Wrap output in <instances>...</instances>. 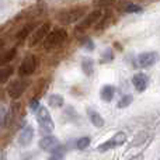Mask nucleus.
I'll return each instance as SVG.
<instances>
[{"label": "nucleus", "instance_id": "obj_20", "mask_svg": "<svg viewBox=\"0 0 160 160\" xmlns=\"http://www.w3.org/2000/svg\"><path fill=\"white\" fill-rule=\"evenodd\" d=\"M132 101H133V96H132V94H127V96H124L118 101L117 107H118V108H125V107H128V105H131V102H132Z\"/></svg>", "mask_w": 160, "mask_h": 160}, {"label": "nucleus", "instance_id": "obj_1", "mask_svg": "<svg viewBox=\"0 0 160 160\" xmlns=\"http://www.w3.org/2000/svg\"><path fill=\"white\" fill-rule=\"evenodd\" d=\"M66 39H68V32L63 28H58V30H53L48 34L45 41L42 42V47L47 51H52V49L62 47Z\"/></svg>", "mask_w": 160, "mask_h": 160}, {"label": "nucleus", "instance_id": "obj_26", "mask_svg": "<svg viewBox=\"0 0 160 160\" xmlns=\"http://www.w3.org/2000/svg\"><path fill=\"white\" fill-rule=\"evenodd\" d=\"M30 108L32 111H38L39 110V101H38V98H32L30 101Z\"/></svg>", "mask_w": 160, "mask_h": 160}, {"label": "nucleus", "instance_id": "obj_3", "mask_svg": "<svg viewBox=\"0 0 160 160\" xmlns=\"http://www.w3.org/2000/svg\"><path fill=\"white\" fill-rule=\"evenodd\" d=\"M37 121H38L39 129L44 135H51V132H53L55 124H53V119L51 117V112L48 111V108L39 107V110L37 111Z\"/></svg>", "mask_w": 160, "mask_h": 160}, {"label": "nucleus", "instance_id": "obj_10", "mask_svg": "<svg viewBox=\"0 0 160 160\" xmlns=\"http://www.w3.org/2000/svg\"><path fill=\"white\" fill-rule=\"evenodd\" d=\"M39 148L45 152H56V150L61 148V143H59V139L53 135H45L44 138L39 141Z\"/></svg>", "mask_w": 160, "mask_h": 160}, {"label": "nucleus", "instance_id": "obj_7", "mask_svg": "<svg viewBox=\"0 0 160 160\" xmlns=\"http://www.w3.org/2000/svg\"><path fill=\"white\" fill-rule=\"evenodd\" d=\"M101 17H102V11H101V10H94V11H91V13L87 14V16H86V18L79 24V27L76 28V31L82 32V31H86V30H88V28L94 27V25H96L97 22L101 20Z\"/></svg>", "mask_w": 160, "mask_h": 160}, {"label": "nucleus", "instance_id": "obj_30", "mask_svg": "<svg viewBox=\"0 0 160 160\" xmlns=\"http://www.w3.org/2000/svg\"><path fill=\"white\" fill-rule=\"evenodd\" d=\"M2 160H6V153H3L2 155Z\"/></svg>", "mask_w": 160, "mask_h": 160}, {"label": "nucleus", "instance_id": "obj_15", "mask_svg": "<svg viewBox=\"0 0 160 160\" xmlns=\"http://www.w3.org/2000/svg\"><path fill=\"white\" fill-rule=\"evenodd\" d=\"M82 70L86 76H91L94 73V61L91 58H83L82 59Z\"/></svg>", "mask_w": 160, "mask_h": 160}, {"label": "nucleus", "instance_id": "obj_17", "mask_svg": "<svg viewBox=\"0 0 160 160\" xmlns=\"http://www.w3.org/2000/svg\"><path fill=\"white\" fill-rule=\"evenodd\" d=\"M32 31H35L34 30V24H27V25H24V27L21 28V30L17 32V35H16V38L18 39V41H21V39H25L28 35H30Z\"/></svg>", "mask_w": 160, "mask_h": 160}, {"label": "nucleus", "instance_id": "obj_2", "mask_svg": "<svg viewBox=\"0 0 160 160\" xmlns=\"http://www.w3.org/2000/svg\"><path fill=\"white\" fill-rule=\"evenodd\" d=\"M84 14H86V7H72L61 11L58 14V21L62 25H70L75 24L76 21H79Z\"/></svg>", "mask_w": 160, "mask_h": 160}, {"label": "nucleus", "instance_id": "obj_19", "mask_svg": "<svg viewBox=\"0 0 160 160\" xmlns=\"http://www.w3.org/2000/svg\"><path fill=\"white\" fill-rule=\"evenodd\" d=\"M91 143V139L88 138V136H83V138L78 139V142H76V148H78L79 150H84L86 148H88Z\"/></svg>", "mask_w": 160, "mask_h": 160}, {"label": "nucleus", "instance_id": "obj_5", "mask_svg": "<svg viewBox=\"0 0 160 160\" xmlns=\"http://www.w3.org/2000/svg\"><path fill=\"white\" fill-rule=\"evenodd\" d=\"M159 59H160V55L158 52H155V51H150V52H142V53H139L138 58H136V66L146 69V68H150L155 63H158Z\"/></svg>", "mask_w": 160, "mask_h": 160}, {"label": "nucleus", "instance_id": "obj_23", "mask_svg": "<svg viewBox=\"0 0 160 160\" xmlns=\"http://www.w3.org/2000/svg\"><path fill=\"white\" fill-rule=\"evenodd\" d=\"M125 13H142V7L133 3H127V6H124Z\"/></svg>", "mask_w": 160, "mask_h": 160}, {"label": "nucleus", "instance_id": "obj_27", "mask_svg": "<svg viewBox=\"0 0 160 160\" xmlns=\"http://www.w3.org/2000/svg\"><path fill=\"white\" fill-rule=\"evenodd\" d=\"M83 47H84L86 51H93L94 49V42L91 41V39H86L84 44H83Z\"/></svg>", "mask_w": 160, "mask_h": 160}, {"label": "nucleus", "instance_id": "obj_6", "mask_svg": "<svg viewBox=\"0 0 160 160\" xmlns=\"http://www.w3.org/2000/svg\"><path fill=\"white\" fill-rule=\"evenodd\" d=\"M37 66H38V61H37V58L34 55H28L27 58H24V61L21 62V65H20V68H18L20 76L27 78V76L32 75V73L37 70Z\"/></svg>", "mask_w": 160, "mask_h": 160}, {"label": "nucleus", "instance_id": "obj_22", "mask_svg": "<svg viewBox=\"0 0 160 160\" xmlns=\"http://www.w3.org/2000/svg\"><path fill=\"white\" fill-rule=\"evenodd\" d=\"M16 53H17V51L14 49V48L8 49L7 52H6L4 55H3V58H2V63H3V65H6V63H8L10 61H13L14 56H16Z\"/></svg>", "mask_w": 160, "mask_h": 160}, {"label": "nucleus", "instance_id": "obj_16", "mask_svg": "<svg viewBox=\"0 0 160 160\" xmlns=\"http://www.w3.org/2000/svg\"><path fill=\"white\" fill-rule=\"evenodd\" d=\"M63 102H65V100L61 94H51L48 97V104L53 108H61L63 105Z\"/></svg>", "mask_w": 160, "mask_h": 160}, {"label": "nucleus", "instance_id": "obj_29", "mask_svg": "<svg viewBox=\"0 0 160 160\" xmlns=\"http://www.w3.org/2000/svg\"><path fill=\"white\" fill-rule=\"evenodd\" d=\"M129 160H142V156L139 155V156H135V158H132V159H129Z\"/></svg>", "mask_w": 160, "mask_h": 160}, {"label": "nucleus", "instance_id": "obj_9", "mask_svg": "<svg viewBox=\"0 0 160 160\" xmlns=\"http://www.w3.org/2000/svg\"><path fill=\"white\" fill-rule=\"evenodd\" d=\"M27 86H28L27 82L20 80V79L11 82L10 84H8V87H7V93H8V96H10V98H13V100L20 98V97L22 96V93L25 91Z\"/></svg>", "mask_w": 160, "mask_h": 160}, {"label": "nucleus", "instance_id": "obj_25", "mask_svg": "<svg viewBox=\"0 0 160 160\" xmlns=\"http://www.w3.org/2000/svg\"><path fill=\"white\" fill-rule=\"evenodd\" d=\"M93 3L97 7H104V6H110L112 0H93Z\"/></svg>", "mask_w": 160, "mask_h": 160}, {"label": "nucleus", "instance_id": "obj_11", "mask_svg": "<svg viewBox=\"0 0 160 160\" xmlns=\"http://www.w3.org/2000/svg\"><path fill=\"white\" fill-rule=\"evenodd\" d=\"M132 84L133 87L136 88V91H139V93H142V91H145L148 88V84H149V78H148L145 73L139 72V73H135L132 78Z\"/></svg>", "mask_w": 160, "mask_h": 160}, {"label": "nucleus", "instance_id": "obj_13", "mask_svg": "<svg viewBox=\"0 0 160 160\" xmlns=\"http://www.w3.org/2000/svg\"><path fill=\"white\" fill-rule=\"evenodd\" d=\"M114 96H115V87L111 84L102 86L101 90H100V97H101L105 102H110L111 100L114 98Z\"/></svg>", "mask_w": 160, "mask_h": 160}, {"label": "nucleus", "instance_id": "obj_24", "mask_svg": "<svg viewBox=\"0 0 160 160\" xmlns=\"http://www.w3.org/2000/svg\"><path fill=\"white\" fill-rule=\"evenodd\" d=\"M63 158H65V149L61 146L56 152L52 153V156H51L48 160H63Z\"/></svg>", "mask_w": 160, "mask_h": 160}, {"label": "nucleus", "instance_id": "obj_8", "mask_svg": "<svg viewBox=\"0 0 160 160\" xmlns=\"http://www.w3.org/2000/svg\"><path fill=\"white\" fill-rule=\"evenodd\" d=\"M49 30H51L49 22H44V24L39 25V27L32 32V35H31L30 47H35V45H38L39 42H44L45 38H47V35L49 34Z\"/></svg>", "mask_w": 160, "mask_h": 160}, {"label": "nucleus", "instance_id": "obj_21", "mask_svg": "<svg viewBox=\"0 0 160 160\" xmlns=\"http://www.w3.org/2000/svg\"><path fill=\"white\" fill-rule=\"evenodd\" d=\"M112 59H114V53H112V49H110V48H107V49L101 53V56H100V62H102V63H108V62H111Z\"/></svg>", "mask_w": 160, "mask_h": 160}, {"label": "nucleus", "instance_id": "obj_28", "mask_svg": "<svg viewBox=\"0 0 160 160\" xmlns=\"http://www.w3.org/2000/svg\"><path fill=\"white\" fill-rule=\"evenodd\" d=\"M32 155L34 153H24V156L21 158V160H31L32 159Z\"/></svg>", "mask_w": 160, "mask_h": 160}, {"label": "nucleus", "instance_id": "obj_18", "mask_svg": "<svg viewBox=\"0 0 160 160\" xmlns=\"http://www.w3.org/2000/svg\"><path fill=\"white\" fill-rule=\"evenodd\" d=\"M11 75H13V68L11 66H3L2 72H0V82H2L3 84L7 83V80L10 79Z\"/></svg>", "mask_w": 160, "mask_h": 160}, {"label": "nucleus", "instance_id": "obj_12", "mask_svg": "<svg viewBox=\"0 0 160 160\" xmlns=\"http://www.w3.org/2000/svg\"><path fill=\"white\" fill-rule=\"evenodd\" d=\"M34 139V128L30 127V125H25L24 128L21 129L18 136V142L21 146H28V145L32 142Z\"/></svg>", "mask_w": 160, "mask_h": 160}, {"label": "nucleus", "instance_id": "obj_4", "mask_svg": "<svg viewBox=\"0 0 160 160\" xmlns=\"http://www.w3.org/2000/svg\"><path fill=\"white\" fill-rule=\"evenodd\" d=\"M127 141V133L125 132H117L112 138H110L108 141H105L104 143H101L97 150L98 152H107V150H111V149H115V148H119L125 143Z\"/></svg>", "mask_w": 160, "mask_h": 160}, {"label": "nucleus", "instance_id": "obj_14", "mask_svg": "<svg viewBox=\"0 0 160 160\" xmlns=\"http://www.w3.org/2000/svg\"><path fill=\"white\" fill-rule=\"evenodd\" d=\"M87 115H88V118H90V122L96 128H101L102 125H104V119H102V117L100 115V114L97 112L96 110H93V108H88V110H87Z\"/></svg>", "mask_w": 160, "mask_h": 160}]
</instances>
